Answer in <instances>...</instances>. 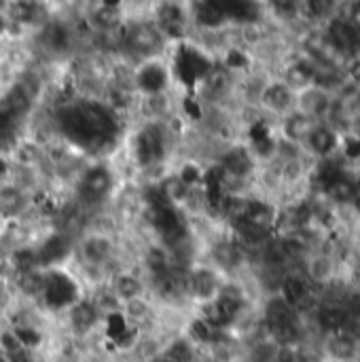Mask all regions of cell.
<instances>
[{
	"instance_id": "obj_16",
	"label": "cell",
	"mask_w": 360,
	"mask_h": 362,
	"mask_svg": "<svg viewBox=\"0 0 360 362\" xmlns=\"http://www.w3.org/2000/svg\"><path fill=\"white\" fill-rule=\"evenodd\" d=\"M193 19L200 28H206V30H220L222 26H227V17L222 13V7L220 3H198L193 7Z\"/></svg>"
},
{
	"instance_id": "obj_8",
	"label": "cell",
	"mask_w": 360,
	"mask_h": 362,
	"mask_svg": "<svg viewBox=\"0 0 360 362\" xmlns=\"http://www.w3.org/2000/svg\"><path fill=\"white\" fill-rule=\"evenodd\" d=\"M220 288H222L220 276L212 267L189 269L184 276V292L202 305L214 301L218 297Z\"/></svg>"
},
{
	"instance_id": "obj_11",
	"label": "cell",
	"mask_w": 360,
	"mask_h": 362,
	"mask_svg": "<svg viewBox=\"0 0 360 362\" xmlns=\"http://www.w3.org/2000/svg\"><path fill=\"white\" fill-rule=\"evenodd\" d=\"M100 320H102V314L93 301L81 299L77 305L68 309V326L77 337L89 335L93 328L100 324Z\"/></svg>"
},
{
	"instance_id": "obj_13",
	"label": "cell",
	"mask_w": 360,
	"mask_h": 362,
	"mask_svg": "<svg viewBox=\"0 0 360 362\" xmlns=\"http://www.w3.org/2000/svg\"><path fill=\"white\" fill-rule=\"evenodd\" d=\"M30 197L23 187L17 184H0V218H17L28 210Z\"/></svg>"
},
{
	"instance_id": "obj_19",
	"label": "cell",
	"mask_w": 360,
	"mask_h": 362,
	"mask_svg": "<svg viewBox=\"0 0 360 362\" xmlns=\"http://www.w3.org/2000/svg\"><path fill=\"white\" fill-rule=\"evenodd\" d=\"M3 222H5V220H3V218H0V225H3Z\"/></svg>"
},
{
	"instance_id": "obj_2",
	"label": "cell",
	"mask_w": 360,
	"mask_h": 362,
	"mask_svg": "<svg viewBox=\"0 0 360 362\" xmlns=\"http://www.w3.org/2000/svg\"><path fill=\"white\" fill-rule=\"evenodd\" d=\"M168 66H170L172 79H176L184 89L193 91L195 87L204 85V81L214 68V59L198 45L180 41L174 45L172 61Z\"/></svg>"
},
{
	"instance_id": "obj_15",
	"label": "cell",
	"mask_w": 360,
	"mask_h": 362,
	"mask_svg": "<svg viewBox=\"0 0 360 362\" xmlns=\"http://www.w3.org/2000/svg\"><path fill=\"white\" fill-rule=\"evenodd\" d=\"M89 19L97 30L117 32L123 28V7L119 3H100L89 13Z\"/></svg>"
},
{
	"instance_id": "obj_12",
	"label": "cell",
	"mask_w": 360,
	"mask_h": 362,
	"mask_svg": "<svg viewBox=\"0 0 360 362\" xmlns=\"http://www.w3.org/2000/svg\"><path fill=\"white\" fill-rule=\"evenodd\" d=\"M41 45L53 55L66 53L73 45V28L64 21H47L41 30Z\"/></svg>"
},
{
	"instance_id": "obj_7",
	"label": "cell",
	"mask_w": 360,
	"mask_h": 362,
	"mask_svg": "<svg viewBox=\"0 0 360 362\" xmlns=\"http://www.w3.org/2000/svg\"><path fill=\"white\" fill-rule=\"evenodd\" d=\"M170 81H172L170 66L161 57L140 61L134 73V89L144 97L163 95L166 89L170 87Z\"/></svg>"
},
{
	"instance_id": "obj_9",
	"label": "cell",
	"mask_w": 360,
	"mask_h": 362,
	"mask_svg": "<svg viewBox=\"0 0 360 362\" xmlns=\"http://www.w3.org/2000/svg\"><path fill=\"white\" fill-rule=\"evenodd\" d=\"M73 254V240L66 234H53L37 246V256L41 269L61 267Z\"/></svg>"
},
{
	"instance_id": "obj_1",
	"label": "cell",
	"mask_w": 360,
	"mask_h": 362,
	"mask_svg": "<svg viewBox=\"0 0 360 362\" xmlns=\"http://www.w3.org/2000/svg\"><path fill=\"white\" fill-rule=\"evenodd\" d=\"M55 125L73 146L91 153L111 149L121 129L117 113L108 104L91 97L59 106L55 111Z\"/></svg>"
},
{
	"instance_id": "obj_18",
	"label": "cell",
	"mask_w": 360,
	"mask_h": 362,
	"mask_svg": "<svg viewBox=\"0 0 360 362\" xmlns=\"http://www.w3.org/2000/svg\"><path fill=\"white\" fill-rule=\"evenodd\" d=\"M11 9V17L17 23H35L39 17V5L35 3H15Z\"/></svg>"
},
{
	"instance_id": "obj_6",
	"label": "cell",
	"mask_w": 360,
	"mask_h": 362,
	"mask_svg": "<svg viewBox=\"0 0 360 362\" xmlns=\"http://www.w3.org/2000/svg\"><path fill=\"white\" fill-rule=\"evenodd\" d=\"M115 189V176L111 172L108 166L100 163V166H91L87 168L81 178L77 180V195L79 200L95 206V204H102L106 197L113 193Z\"/></svg>"
},
{
	"instance_id": "obj_4",
	"label": "cell",
	"mask_w": 360,
	"mask_h": 362,
	"mask_svg": "<svg viewBox=\"0 0 360 362\" xmlns=\"http://www.w3.org/2000/svg\"><path fill=\"white\" fill-rule=\"evenodd\" d=\"M168 151H170V131L163 123L151 121L136 134L134 159L140 168L159 166L168 157Z\"/></svg>"
},
{
	"instance_id": "obj_5",
	"label": "cell",
	"mask_w": 360,
	"mask_h": 362,
	"mask_svg": "<svg viewBox=\"0 0 360 362\" xmlns=\"http://www.w3.org/2000/svg\"><path fill=\"white\" fill-rule=\"evenodd\" d=\"M123 45L136 59L146 61L161 57L163 49H166V37L157 28V23L140 21L123 30Z\"/></svg>"
},
{
	"instance_id": "obj_14",
	"label": "cell",
	"mask_w": 360,
	"mask_h": 362,
	"mask_svg": "<svg viewBox=\"0 0 360 362\" xmlns=\"http://www.w3.org/2000/svg\"><path fill=\"white\" fill-rule=\"evenodd\" d=\"M113 294L121 305L140 301L144 297V282L134 274L121 272L113 278Z\"/></svg>"
},
{
	"instance_id": "obj_3",
	"label": "cell",
	"mask_w": 360,
	"mask_h": 362,
	"mask_svg": "<svg viewBox=\"0 0 360 362\" xmlns=\"http://www.w3.org/2000/svg\"><path fill=\"white\" fill-rule=\"evenodd\" d=\"M41 301L49 312H68L81 301V286L66 269H45Z\"/></svg>"
},
{
	"instance_id": "obj_10",
	"label": "cell",
	"mask_w": 360,
	"mask_h": 362,
	"mask_svg": "<svg viewBox=\"0 0 360 362\" xmlns=\"http://www.w3.org/2000/svg\"><path fill=\"white\" fill-rule=\"evenodd\" d=\"M79 250H81V256H83V260L87 263L89 267H102L113 258L115 244H113V240L108 236L91 234V236H87L81 242Z\"/></svg>"
},
{
	"instance_id": "obj_17",
	"label": "cell",
	"mask_w": 360,
	"mask_h": 362,
	"mask_svg": "<svg viewBox=\"0 0 360 362\" xmlns=\"http://www.w3.org/2000/svg\"><path fill=\"white\" fill-rule=\"evenodd\" d=\"M15 282H17V288L26 294V297H41L43 284H45V269L17 272Z\"/></svg>"
}]
</instances>
